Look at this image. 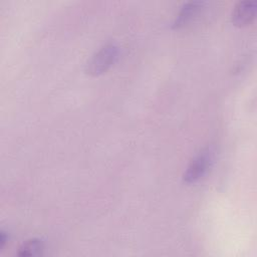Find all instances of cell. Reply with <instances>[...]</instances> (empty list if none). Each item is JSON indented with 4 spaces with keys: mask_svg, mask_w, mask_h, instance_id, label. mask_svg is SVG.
<instances>
[{
    "mask_svg": "<svg viewBox=\"0 0 257 257\" xmlns=\"http://www.w3.org/2000/svg\"><path fill=\"white\" fill-rule=\"evenodd\" d=\"M213 157L214 152L211 147L203 149L187 167L183 176L184 181L188 184H192L203 178L213 163Z\"/></svg>",
    "mask_w": 257,
    "mask_h": 257,
    "instance_id": "7a4b0ae2",
    "label": "cell"
},
{
    "mask_svg": "<svg viewBox=\"0 0 257 257\" xmlns=\"http://www.w3.org/2000/svg\"><path fill=\"white\" fill-rule=\"evenodd\" d=\"M118 53V46L114 42L104 44L87 61L85 66L86 72L91 75H98L106 71L115 62Z\"/></svg>",
    "mask_w": 257,
    "mask_h": 257,
    "instance_id": "6da1fadb",
    "label": "cell"
},
{
    "mask_svg": "<svg viewBox=\"0 0 257 257\" xmlns=\"http://www.w3.org/2000/svg\"><path fill=\"white\" fill-rule=\"evenodd\" d=\"M44 249L43 242L40 239H29L24 242L21 247L19 248L18 255L19 256H35L41 254L42 250Z\"/></svg>",
    "mask_w": 257,
    "mask_h": 257,
    "instance_id": "5b68a950",
    "label": "cell"
},
{
    "mask_svg": "<svg viewBox=\"0 0 257 257\" xmlns=\"http://www.w3.org/2000/svg\"><path fill=\"white\" fill-rule=\"evenodd\" d=\"M7 240H8V236H7L6 232L2 230L1 234H0V246H1V248L4 247V245L7 242Z\"/></svg>",
    "mask_w": 257,
    "mask_h": 257,
    "instance_id": "8992f818",
    "label": "cell"
},
{
    "mask_svg": "<svg viewBox=\"0 0 257 257\" xmlns=\"http://www.w3.org/2000/svg\"><path fill=\"white\" fill-rule=\"evenodd\" d=\"M257 2L244 0L238 2L232 11V22L237 26H245L253 21L256 16Z\"/></svg>",
    "mask_w": 257,
    "mask_h": 257,
    "instance_id": "3957f363",
    "label": "cell"
},
{
    "mask_svg": "<svg viewBox=\"0 0 257 257\" xmlns=\"http://www.w3.org/2000/svg\"><path fill=\"white\" fill-rule=\"evenodd\" d=\"M203 5L204 2L201 1H189L185 3L173 22V28H181L191 22L203 8Z\"/></svg>",
    "mask_w": 257,
    "mask_h": 257,
    "instance_id": "277c9868",
    "label": "cell"
}]
</instances>
